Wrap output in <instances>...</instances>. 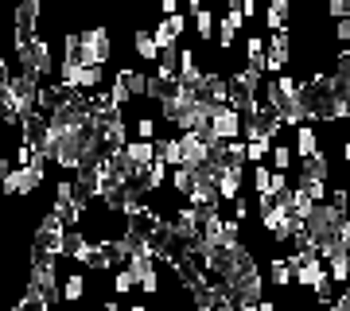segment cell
<instances>
[{
  "label": "cell",
  "instance_id": "30",
  "mask_svg": "<svg viewBox=\"0 0 350 311\" xmlns=\"http://www.w3.org/2000/svg\"><path fill=\"white\" fill-rule=\"evenodd\" d=\"M327 16H331V20H350V0H331V4H327Z\"/></svg>",
  "mask_w": 350,
  "mask_h": 311
},
{
  "label": "cell",
  "instance_id": "8",
  "mask_svg": "<svg viewBox=\"0 0 350 311\" xmlns=\"http://www.w3.org/2000/svg\"><path fill=\"white\" fill-rule=\"evenodd\" d=\"M292 284L308 288V292H319L323 284H331V280H327V265L319 261V257H308L304 265H296V269H292Z\"/></svg>",
  "mask_w": 350,
  "mask_h": 311
},
{
  "label": "cell",
  "instance_id": "18",
  "mask_svg": "<svg viewBox=\"0 0 350 311\" xmlns=\"http://www.w3.org/2000/svg\"><path fill=\"white\" fill-rule=\"evenodd\" d=\"M288 20H292V4H288V0H269V8H265V24H269V31H284Z\"/></svg>",
  "mask_w": 350,
  "mask_h": 311
},
{
  "label": "cell",
  "instance_id": "25",
  "mask_svg": "<svg viewBox=\"0 0 350 311\" xmlns=\"http://www.w3.org/2000/svg\"><path fill=\"white\" fill-rule=\"evenodd\" d=\"M296 187H300L312 202H327V195H331V187L327 183H312V179H296Z\"/></svg>",
  "mask_w": 350,
  "mask_h": 311
},
{
  "label": "cell",
  "instance_id": "20",
  "mask_svg": "<svg viewBox=\"0 0 350 311\" xmlns=\"http://www.w3.org/2000/svg\"><path fill=\"white\" fill-rule=\"evenodd\" d=\"M191 20H195V36H199V43H211V39H214V24H218L214 8H202V12L191 16Z\"/></svg>",
  "mask_w": 350,
  "mask_h": 311
},
{
  "label": "cell",
  "instance_id": "4",
  "mask_svg": "<svg viewBox=\"0 0 350 311\" xmlns=\"http://www.w3.org/2000/svg\"><path fill=\"white\" fill-rule=\"evenodd\" d=\"M226 288V296H230V303H238V308H253V303H261L265 299V276L257 273V269H250V273L234 276Z\"/></svg>",
  "mask_w": 350,
  "mask_h": 311
},
{
  "label": "cell",
  "instance_id": "34",
  "mask_svg": "<svg viewBox=\"0 0 350 311\" xmlns=\"http://www.w3.org/2000/svg\"><path fill=\"white\" fill-rule=\"evenodd\" d=\"M160 16L167 20V16H179V0H160Z\"/></svg>",
  "mask_w": 350,
  "mask_h": 311
},
{
  "label": "cell",
  "instance_id": "36",
  "mask_svg": "<svg viewBox=\"0 0 350 311\" xmlns=\"http://www.w3.org/2000/svg\"><path fill=\"white\" fill-rule=\"evenodd\" d=\"M342 163H347V167H350V140H347V144H342Z\"/></svg>",
  "mask_w": 350,
  "mask_h": 311
},
{
  "label": "cell",
  "instance_id": "9",
  "mask_svg": "<svg viewBox=\"0 0 350 311\" xmlns=\"http://www.w3.org/2000/svg\"><path fill=\"white\" fill-rule=\"evenodd\" d=\"M179 152H183V167L187 172H199L202 163L211 160V148L199 133H179Z\"/></svg>",
  "mask_w": 350,
  "mask_h": 311
},
{
  "label": "cell",
  "instance_id": "19",
  "mask_svg": "<svg viewBox=\"0 0 350 311\" xmlns=\"http://www.w3.org/2000/svg\"><path fill=\"white\" fill-rule=\"evenodd\" d=\"M90 245V237L82 230H63V245H59V257H78L82 249Z\"/></svg>",
  "mask_w": 350,
  "mask_h": 311
},
{
  "label": "cell",
  "instance_id": "13",
  "mask_svg": "<svg viewBox=\"0 0 350 311\" xmlns=\"http://www.w3.org/2000/svg\"><path fill=\"white\" fill-rule=\"evenodd\" d=\"M156 160L172 172V167H183V152H179V133L175 137H156Z\"/></svg>",
  "mask_w": 350,
  "mask_h": 311
},
{
  "label": "cell",
  "instance_id": "1",
  "mask_svg": "<svg viewBox=\"0 0 350 311\" xmlns=\"http://www.w3.org/2000/svg\"><path fill=\"white\" fill-rule=\"evenodd\" d=\"M338 230H342V214H338L331 202H315L312 214H308V222H304V237H308V245L319 253V261L338 245Z\"/></svg>",
  "mask_w": 350,
  "mask_h": 311
},
{
  "label": "cell",
  "instance_id": "15",
  "mask_svg": "<svg viewBox=\"0 0 350 311\" xmlns=\"http://www.w3.org/2000/svg\"><path fill=\"white\" fill-rule=\"evenodd\" d=\"M319 152V133H315V124H300L296 129V144H292V156L296 160H308Z\"/></svg>",
  "mask_w": 350,
  "mask_h": 311
},
{
  "label": "cell",
  "instance_id": "22",
  "mask_svg": "<svg viewBox=\"0 0 350 311\" xmlns=\"http://www.w3.org/2000/svg\"><path fill=\"white\" fill-rule=\"evenodd\" d=\"M172 191L179 195V199H187L191 191H195V172H187V167H172Z\"/></svg>",
  "mask_w": 350,
  "mask_h": 311
},
{
  "label": "cell",
  "instance_id": "33",
  "mask_svg": "<svg viewBox=\"0 0 350 311\" xmlns=\"http://www.w3.org/2000/svg\"><path fill=\"white\" fill-rule=\"evenodd\" d=\"M257 12H261V8H257V0H241V16H245V24L257 20Z\"/></svg>",
  "mask_w": 350,
  "mask_h": 311
},
{
  "label": "cell",
  "instance_id": "38",
  "mask_svg": "<svg viewBox=\"0 0 350 311\" xmlns=\"http://www.w3.org/2000/svg\"><path fill=\"white\" fill-rule=\"evenodd\" d=\"M129 311H148V308H144V303H133V308H129Z\"/></svg>",
  "mask_w": 350,
  "mask_h": 311
},
{
  "label": "cell",
  "instance_id": "39",
  "mask_svg": "<svg viewBox=\"0 0 350 311\" xmlns=\"http://www.w3.org/2000/svg\"><path fill=\"white\" fill-rule=\"evenodd\" d=\"M342 129H350V109H347V117H342Z\"/></svg>",
  "mask_w": 350,
  "mask_h": 311
},
{
  "label": "cell",
  "instance_id": "29",
  "mask_svg": "<svg viewBox=\"0 0 350 311\" xmlns=\"http://www.w3.org/2000/svg\"><path fill=\"white\" fill-rule=\"evenodd\" d=\"M160 27H163L172 39H183V31H187V16H183V12H179V16H167V20H160Z\"/></svg>",
  "mask_w": 350,
  "mask_h": 311
},
{
  "label": "cell",
  "instance_id": "11",
  "mask_svg": "<svg viewBox=\"0 0 350 311\" xmlns=\"http://www.w3.org/2000/svg\"><path fill=\"white\" fill-rule=\"evenodd\" d=\"M241 175H245V163H226L222 175H218V199L234 202L241 195Z\"/></svg>",
  "mask_w": 350,
  "mask_h": 311
},
{
  "label": "cell",
  "instance_id": "21",
  "mask_svg": "<svg viewBox=\"0 0 350 311\" xmlns=\"http://www.w3.org/2000/svg\"><path fill=\"white\" fill-rule=\"evenodd\" d=\"M269 160H273V172H280V175H288V167H292V148H288L284 140H273V148H269Z\"/></svg>",
  "mask_w": 350,
  "mask_h": 311
},
{
  "label": "cell",
  "instance_id": "3",
  "mask_svg": "<svg viewBox=\"0 0 350 311\" xmlns=\"http://www.w3.org/2000/svg\"><path fill=\"white\" fill-rule=\"evenodd\" d=\"M109 59H113L109 27H86V31H78V62L82 66H109Z\"/></svg>",
  "mask_w": 350,
  "mask_h": 311
},
{
  "label": "cell",
  "instance_id": "32",
  "mask_svg": "<svg viewBox=\"0 0 350 311\" xmlns=\"http://www.w3.org/2000/svg\"><path fill=\"white\" fill-rule=\"evenodd\" d=\"M335 39L342 43V47H350V20H338L335 24Z\"/></svg>",
  "mask_w": 350,
  "mask_h": 311
},
{
  "label": "cell",
  "instance_id": "12",
  "mask_svg": "<svg viewBox=\"0 0 350 311\" xmlns=\"http://www.w3.org/2000/svg\"><path fill=\"white\" fill-rule=\"evenodd\" d=\"M59 299H63V303H82V299H86V273L59 276Z\"/></svg>",
  "mask_w": 350,
  "mask_h": 311
},
{
  "label": "cell",
  "instance_id": "6",
  "mask_svg": "<svg viewBox=\"0 0 350 311\" xmlns=\"http://www.w3.org/2000/svg\"><path fill=\"white\" fill-rule=\"evenodd\" d=\"M39 183H43V167H12L8 175H0V191L4 195H16V199L36 195Z\"/></svg>",
  "mask_w": 350,
  "mask_h": 311
},
{
  "label": "cell",
  "instance_id": "31",
  "mask_svg": "<svg viewBox=\"0 0 350 311\" xmlns=\"http://www.w3.org/2000/svg\"><path fill=\"white\" fill-rule=\"evenodd\" d=\"M245 59H265V39L261 36L245 39Z\"/></svg>",
  "mask_w": 350,
  "mask_h": 311
},
{
  "label": "cell",
  "instance_id": "5",
  "mask_svg": "<svg viewBox=\"0 0 350 311\" xmlns=\"http://www.w3.org/2000/svg\"><path fill=\"white\" fill-rule=\"evenodd\" d=\"M288 62H292V31H273V36L265 39V70L269 75H284Z\"/></svg>",
  "mask_w": 350,
  "mask_h": 311
},
{
  "label": "cell",
  "instance_id": "16",
  "mask_svg": "<svg viewBox=\"0 0 350 311\" xmlns=\"http://www.w3.org/2000/svg\"><path fill=\"white\" fill-rule=\"evenodd\" d=\"M133 55H137L140 62H160V51H156V43H152V27H137L133 31Z\"/></svg>",
  "mask_w": 350,
  "mask_h": 311
},
{
  "label": "cell",
  "instance_id": "26",
  "mask_svg": "<svg viewBox=\"0 0 350 311\" xmlns=\"http://www.w3.org/2000/svg\"><path fill=\"white\" fill-rule=\"evenodd\" d=\"M269 148H273L269 140H253V144H245V163H253V167L265 163V160H269Z\"/></svg>",
  "mask_w": 350,
  "mask_h": 311
},
{
  "label": "cell",
  "instance_id": "10",
  "mask_svg": "<svg viewBox=\"0 0 350 311\" xmlns=\"http://www.w3.org/2000/svg\"><path fill=\"white\" fill-rule=\"evenodd\" d=\"M75 261L82 265V269L105 273V269H113V265H117V257H113V245H105V241H101V245H94V241H90V245L82 249V253H78Z\"/></svg>",
  "mask_w": 350,
  "mask_h": 311
},
{
  "label": "cell",
  "instance_id": "40",
  "mask_svg": "<svg viewBox=\"0 0 350 311\" xmlns=\"http://www.w3.org/2000/svg\"><path fill=\"white\" fill-rule=\"evenodd\" d=\"M8 311H16V308H8Z\"/></svg>",
  "mask_w": 350,
  "mask_h": 311
},
{
  "label": "cell",
  "instance_id": "2",
  "mask_svg": "<svg viewBox=\"0 0 350 311\" xmlns=\"http://www.w3.org/2000/svg\"><path fill=\"white\" fill-rule=\"evenodd\" d=\"M16 62H20V70H16V75H24V78H31V82L43 86V82L55 78V62H59V59H55V51H51L47 39L36 36L27 47L16 51Z\"/></svg>",
  "mask_w": 350,
  "mask_h": 311
},
{
  "label": "cell",
  "instance_id": "17",
  "mask_svg": "<svg viewBox=\"0 0 350 311\" xmlns=\"http://www.w3.org/2000/svg\"><path fill=\"white\" fill-rule=\"evenodd\" d=\"M300 179H312V183H327V179H331V163H327L323 152H315V156L300 160Z\"/></svg>",
  "mask_w": 350,
  "mask_h": 311
},
{
  "label": "cell",
  "instance_id": "23",
  "mask_svg": "<svg viewBox=\"0 0 350 311\" xmlns=\"http://www.w3.org/2000/svg\"><path fill=\"white\" fill-rule=\"evenodd\" d=\"M269 284H276V288L292 284V265H288L284 257H273V261H269Z\"/></svg>",
  "mask_w": 350,
  "mask_h": 311
},
{
  "label": "cell",
  "instance_id": "37",
  "mask_svg": "<svg viewBox=\"0 0 350 311\" xmlns=\"http://www.w3.org/2000/svg\"><path fill=\"white\" fill-rule=\"evenodd\" d=\"M101 311H121V308H117V303L109 299V303H101Z\"/></svg>",
  "mask_w": 350,
  "mask_h": 311
},
{
  "label": "cell",
  "instance_id": "28",
  "mask_svg": "<svg viewBox=\"0 0 350 311\" xmlns=\"http://www.w3.org/2000/svg\"><path fill=\"white\" fill-rule=\"evenodd\" d=\"M269 179H273V167L269 163H257L253 167V191L257 195H269Z\"/></svg>",
  "mask_w": 350,
  "mask_h": 311
},
{
  "label": "cell",
  "instance_id": "24",
  "mask_svg": "<svg viewBox=\"0 0 350 311\" xmlns=\"http://www.w3.org/2000/svg\"><path fill=\"white\" fill-rule=\"evenodd\" d=\"M133 129H137V137H133V140H156V137H160V124H156V117H148V113L137 117Z\"/></svg>",
  "mask_w": 350,
  "mask_h": 311
},
{
  "label": "cell",
  "instance_id": "14",
  "mask_svg": "<svg viewBox=\"0 0 350 311\" xmlns=\"http://www.w3.org/2000/svg\"><path fill=\"white\" fill-rule=\"evenodd\" d=\"M121 152H125L129 163H137V167H144V172H148L152 160H156V140H129Z\"/></svg>",
  "mask_w": 350,
  "mask_h": 311
},
{
  "label": "cell",
  "instance_id": "7",
  "mask_svg": "<svg viewBox=\"0 0 350 311\" xmlns=\"http://www.w3.org/2000/svg\"><path fill=\"white\" fill-rule=\"evenodd\" d=\"M211 133L222 144H230V140H241V117L230 105H218V109L211 113Z\"/></svg>",
  "mask_w": 350,
  "mask_h": 311
},
{
  "label": "cell",
  "instance_id": "27",
  "mask_svg": "<svg viewBox=\"0 0 350 311\" xmlns=\"http://www.w3.org/2000/svg\"><path fill=\"white\" fill-rule=\"evenodd\" d=\"M133 288H137V280H133V273H129L125 265H121V269L113 273V292H117V296H129Z\"/></svg>",
  "mask_w": 350,
  "mask_h": 311
},
{
  "label": "cell",
  "instance_id": "35",
  "mask_svg": "<svg viewBox=\"0 0 350 311\" xmlns=\"http://www.w3.org/2000/svg\"><path fill=\"white\" fill-rule=\"evenodd\" d=\"M257 311H280V308H276L273 299H261V303H257Z\"/></svg>",
  "mask_w": 350,
  "mask_h": 311
}]
</instances>
